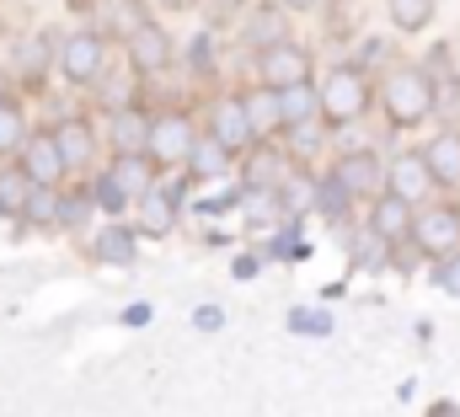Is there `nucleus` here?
I'll use <instances>...</instances> for the list:
<instances>
[{
	"instance_id": "nucleus-1",
	"label": "nucleus",
	"mask_w": 460,
	"mask_h": 417,
	"mask_svg": "<svg viewBox=\"0 0 460 417\" xmlns=\"http://www.w3.org/2000/svg\"><path fill=\"white\" fill-rule=\"evenodd\" d=\"M385 112L396 123H418L434 112V81L423 70H391L385 75Z\"/></svg>"
},
{
	"instance_id": "nucleus-2",
	"label": "nucleus",
	"mask_w": 460,
	"mask_h": 417,
	"mask_svg": "<svg viewBox=\"0 0 460 417\" xmlns=\"http://www.w3.org/2000/svg\"><path fill=\"white\" fill-rule=\"evenodd\" d=\"M193 123L182 118V112H166V118H155L150 123V161H166V166H177V161H188L193 155Z\"/></svg>"
},
{
	"instance_id": "nucleus-3",
	"label": "nucleus",
	"mask_w": 460,
	"mask_h": 417,
	"mask_svg": "<svg viewBox=\"0 0 460 417\" xmlns=\"http://www.w3.org/2000/svg\"><path fill=\"white\" fill-rule=\"evenodd\" d=\"M412 241L434 257H456L460 252V214L456 208H429L418 225H412Z\"/></svg>"
},
{
	"instance_id": "nucleus-4",
	"label": "nucleus",
	"mask_w": 460,
	"mask_h": 417,
	"mask_svg": "<svg viewBox=\"0 0 460 417\" xmlns=\"http://www.w3.org/2000/svg\"><path fill=\"white\" fill-rule=\"evenodd\" d=\"M59 65H65V75L75 81V86H92V81H102V38L97 32H75L70 43H65V54H59Z\"/></svg>"
},
{
	"instance_id": "nucleus-5",
	"label": "nucleus",
	"mask_w": 460,
	"mask_h": 417,
	"mask_svg": "<svg viewBox=\"0 0 460 417\" xmlns=\"http://www.w3.org/2000/svg\"><path fill=\"white\" fill-rule=\"evenodd\" d=\"M322 107H327L332 123L358 118V112H364V75H358V70H332V75H327V92H322Z\"/></svg>"
},
{
	"instance_id": "nucleus-6",
	"label": "nucleus",
	"mask_w": 460,
	"mask_h": 417,
	"mask_svg": "<svg viewBox=\"0 0 460 417\" xmlns=\"http://www.w3.org/2000/svg\"><path fill=\"white\" fill-rule=\"evenodd\" d=\"M305 70H311V54L295 49V43H279L273 54H262V81H268V92L305 86Z\"/></svg>"
},
{
	"instance_id": "nucleus-7",
	"label": "nucleus",
	"mask_w": 460,
	"mask_h": 417,
	"mask_svg": "<svg viewBox=\"0 0 460 417\" xmlns=\"http://www.w3.org/2000/svg\"><path fill=\"white\" fill-rule=\"evenodd\" d=\"M22 177H27L32 188H54V182L65 177V161H59L54 134H38V139L22 145Z\"/></svg>"
},
{
	"instance_id": "nucleus-8",
	"label": "nucleus",
	"mask_w": 460,
	"mask_h": 417,
	"mask_svg": "<svg viewBox=\"0 0 460 417\" xmlns=\"http://www.w3.org/2000/svg\"><path fill=\"white\" fill-rule=\"evenodd\" d=\"M166 59H172V38H166V27H139L134 38H128V65L134 70H145V75H155V70H166Z\"/></svg>"
},
{
	"instance_id": "nucleus-9",
	"label": "nucleus",
	"mask_w": 460,
	"mask_h": 417,
	"mask_svg": "<svg viewBox=\"0 0 460 417\" xmlns=\"http://www.w3.org/2000/svg\"><path fill=\"white\" fill-rule=\"evenodd\" d=\"M252 139H257V129H252V118H246V102L226 97V102L215 107V145H226V150H246Z\"/></svg>"
},
{
	"instance_id": "nucleus-10",
	"label": "nucleus",
	"mask_w": 460,
	"mask_h": 417,
	"mask_svg": "<svg viewBox=\"0 0 460 417\" xmlns=\"http://www.w3.org/2000/svg\"><path fill=\"white\" fill-rule=\"evenodd\" d=\"M429 188H434L429 161H423V155H396V166H391V193H396L402 204H418Z\"/></svg>"
},
{
	"instance_id": "nucleus-11",
	"label": "nucleus",
	"mask_w": 460,
	"mask_h": 417,
	"mask_svg": "<svg viewBox=\"0 0 460 417\" xmlns=\"http://www.w3.org/2000/svg\"><path fill=\"white\" fill-rule=\"evenodd\" d=\"M284 27H289V16H284L279 5H257V11L246 16V49L273 54V49L284 43Z\"/></svg>"
},
{
	"instance_id": "nucleus-12",
	"label": "nucleus",
	"mask_w": 460,
	"mask_h": 417,
	"mask_svg": "<svg viewBox=\"0 0 460 417\" xmlns=\"http://www.w3.org/2000/svg\"><path fill=\"white\" fill-rule=\"evenodd\" d=\"M332 177L343 182L348 193H375V188H380V161H375V155H364V150H353V155L338 161V172H332Z\"/></svg>"
},
{
	"instance_id": "nucleus-13",
	"label": "nucleus",
	"mask_w": 460,
	"mask_h": 417,
	"mask_svg": "<svg viewBox=\"0 0 460 417\" xmlns=\"http://www.w3.org/2000/svg\"><path fill=\"white\" fill-rule=\"evenodd\" d=\"M369 230H375L380 241H396V235H407V230H412V204H402L396 193H385V199L375 204V214H369Z\"/></svg>"
},
{
	"instance_id": "nucleus-14",
	"label": "nucleus",
	"mask_w": 460,
	"mask_h": 417,
	"mask_svg": "<svg viewBox=\"0 0 460 417\" xmlns=\"http://www.w3.org/2000/svg\"><path fill=\"white\" fill-rule=\"evenodd\" d=\"M423 161H429V172H434V182H460V134H439L429 150H423Z\"/></svg>"
},
{
	"instance_id": "nucleus-15",
	"label": "nucleus",
	"mask_w": 460,
	"mask_h": 417,
	"mask_svg": "<svg viewBox=\"0 0 460 417\" xmlns=\"http://www.w3.org/2000/svg\"><path fill=\"white\" fill-rule=\"evenodd\" d=\"M113 145L118 155H139V150H150V118H139L134 107H123L113 118Z\"/></svg>"
},
{
	"instance_id": "nucleus-16",
	"label": "nucleus",
	"mask_w": 460,
	"mask_h": 417,
	"mask_svg": "<svg viewBox=\"0 0 460 417\" xmlns=\"http://www.w3.org/2000/svg\"><path fill=\"white\" fill-rule=\"evenodd\" d=\"M284 182V155L279 150H252V161H246V188L252 193H273Z\"/></svg>"
},
{
	"instance_id": "nucleus-17",
	"label": "nucleus",
	"mask_w": 460,
	"mask_h": 417,
	"mask_svg": "<svg viewBox=\"0 0 460 417\" xmlns=\"http://www.w3.org/2000/svg\"><path fill=\"white\" fill-rule=\"evenodd\" d=\"M54 145H59V161H65V172L92 161V129H86V123H65V129L54 134Z\"/></svg>"
},
{
	"instance_id": "nucleus-18",
	"label": "nucleus",
	"mask_w": 460,
	"mask_h": 417,
	"mask_svg": "<svg viewBox=\"0 0 460 417\" xmlns=\"http://www.w3.org/2000/svg\"><path fill=\"white\" fill-rule=\"evenodd\" d=\"M311 204H316V182H311L305 172H295V177L279 182V208H284V214H305Z\"/></svg>"
},
{
	"instance_id": "nucleus-19",
	"label": "nucleus",
	"mask_w": 460,
	"mask_h": 417,
	"mask_svg": "<svg viewBox=\"0 0 460 417\" xmlns=\"http://www.w3.org/2000/svg\"><path fill=\"white\" fill-rule=\"evenodd\" d=\"M123 193H150V161L145 155H118V166L108 172Z\"/></svg>"
},
{
	"instance_id": "nucleus-20",
	"label": "nucleus",
	"mask_w": 460,
	"mask_h": 417,
	"mask_svg": "<svg viewBox=\"0 0 460 417\" xmlns=\"http://www.w3.org/2000/svg\"><path fill=\"white\" fill-rule=\"evenodd\" d=\"M49 32H38V38H27L22 43V59H16V70H22V81L32 86V81H43V70H49Z\"/></svg>"
},
{
	"instance_id": "nucleus-21",
	"label": "nucleus",
	"mask_w": 460,
	"mask_h": 417,
	"mask_svg": "<svg viewBox=\"0 0 460 417\" xmlns=\"http://www.w3.org/2000/svg\"><path fill=\"white\" fill-rule=\"evenodd\" d=\"M311 112H316V92L311 86H289V92H279V118L284 123H311Z\"/></svg>"
},
{
	"instance_id": "nucleus-22",
	"label": "nucleus",
	"mask_w": 460,
	"mask_h": 417,
	"mask_svg": "<svg viewBox=\"0 0 460 417\" xmlns=\"http://www.w3.org/2000/svg\"><path fill=\"white\" fill-rule=\"evenodd\" d=\"M32 204V182L22 172H0V214H27Z\"/></svg>"
},
{
	"instance_id": "nucleus-23",
	"label": "nucleus",
	"mask_w": 460,
	"mask_h": 417,
	"mask_svg": "<svg viewBox=\"0 0 460 417\" xmlns=\"http://www.w3.org/2000/svg\"><path fill=\"white\" fill-rule=\"evenodd\" d=\"M97 257H102V262H113V268H123V262L134 257V235H128L123 225H108V230L97 235Z\"/></svg>"
},
{
	"instance_id": "nucleus-24",
	"label": "nucleus",
	"mask_w": 460,
	"mask_h": 417,
	"mask_svg": "<svg viewBox=\"0 0 460 417\" xmlns=\"http://www.w3.org/2000/svg\"><path fill=\"white\" fill-rule=\"evenodd\" d=\"M429 16H434V0H391V22L402 32H418Z\"/></svg>"
},
{
	"instance_id": "nucleus-25",
	"label": "nucleus",
	"mask_w": 460,
	"mask_h": 417,
	"mask_svg": "<svg viewBox=\"0 0 460 417\" xmlns=\"http://www.w3.org/2000/svg\"><path fill=\"white\" fill-rule=\"evenodd\" d=\"M16 145H27V118L16 102H0V150H16Z\"/></svg>"
},
{
	"instance_id": "nucleus-26",
	"label": "nucleus",
	"mask_w": 460,
	"mask_h": 417,
	"mask_svg": "<svg viewBox=\"0 0 460 417\" xmlns=\"http://www.w3.org/2000/svg\"><path fill=\"white\" fill-rule=\"evenodd\" d=\"M316 204H322V214H327V219H343V214H348V188L338 182V177L316 182Z\"/></svg>"
},
{
	"instance_id": "nucleus-27",
	"label": "nucleus",
	"mask_w": 460,
	"mask_h": 417,
	"mask_svg": "<svg viewBox=\"0 0 460 417\" xmlns=\"http://www.w3.org/2000/svg\"><path fill=\"white\" fill-rule=\"evenodd\" d=\"M246 118H252V129H257V134H262V129H273V123H284V118H279V97H273V92H257V97L246 102Z\"/></svg>"
},
{
	"instance_id": "nucleus-28",
	"label": "nucleus",
	"mask_w": 460,
	"mask_h": 417,
	"mask_svg": "<svg viewBox=\"0 0 460 417\" xmlns=\"http://www.w3.org/2000/svg\"><path fill=\"white\" fill-rule=\"evenodd\" d=\"M226 145H209V139H199V145H193V155H188V161H193V172H199V177H215V172H220V166H226Z\"/></svg>"
},
{
	"instance_id": "nucleus-29",
	"label": "nucleus",
	"mask_w": 460,
	"mask_h": 417,
	"mask_svg": "<svg viewBox=\"0 0 460 417\" xmlns=\"http://www.w3.org/2000/svg\"><path fill=\"white\" fill-rule=\"evenodd\" d=\"M289 332H305V337H327V332H332V315H327V311H289Z\"/></svg>"
},
{
	"instance_id": "nucleus-30",
	"label": "nucleus",
	"mask_w": 460,
	"mask_h": 417,
	"mask_svg": "<svg viewBox=\"0 0 460 417\" xmlns=\"http://www.w3.org/2000/svg\"><path fill=\"white\" fill-rule=\"evenodd\" d=\"M172 199H177V188H172V193H145V214H150V230H166V225H172Z\"/></svg>"
},
{
	"instance_id": "nucleus-31",
	"label": "nucleus",
	"mask_w": 460,
	"mask_h": 417,
	"mask_svg": "<svg viewBox=\"0 0 460 417\" xmlns=\"http://www.w3.org/2000/svg\"><path fill=\"white\" fill-rule=\"evenodd\" d=\"M27 214H32V219H43V225H59V204H54V193H49V188H32Z\"/></svg>"
},
{
	"instance_id": "nucleus-32",
	"label": "nucleus",
	"mask_w": 460,
	"mask_h": 417,
	"mask_svg": "<svg viewBox=\"0 0 460 417\" xmlns=\"http://www.w3.org/2000/svg\"><path fill=\"white\" fill-rule=\"evenodd\" d=\"M118 22L128 27V38H134L139 27H150V22H145V5H139V0H123V5H118Z\"/></svg>"
},
{
	"instance_id": "nucleus-33",
	"label": "nucleus",
	"mask_w": 460,
	"mask_h": 417,
	"mask_svg": "<svg viewBox=\"0 0 460 417\" xmlns=\"http://www.w3.org/2000/svg\"><path fill=\"white\" fill-rule=\"evenodd\" d=\"M97 199H102V208H113V214H123V204H128V193L118 188L113 177H102V188H97Z\"/></svg>"
},
{
	"instance_id": "nucleus-34",
	"label": "nucleus",
	"mask_w": 460,
	"mask_h": 417,
	"mask_svg": "<svg viewBox=\"0 0 460 417\" xmlns=\"http://www.w3.org/2000/svg\"><path fill=\"white\" fill-rule=\"evenodd\" d=\"M209 65H215V38L199 32V38H193V70H209Z\"/></svg>"
},
{
	"instance_id": "nucleus-35",
	"label": "nucleus",
	"mask_w": 460,
	"mask_h": 417,
	"mask_svg": "<svg viewBox=\"0 0 460 417\" xmlns=\"http://www.w3.org/2000/svg\"><path fill=\"white\" fill-rule=\"evenodd\" d=\"M434 279H439V289H445V295H460V252L439 268V273H434Z\"/></svg>"
},
{
	"instance_id": "nucleus-36",
	"label": "nucleus",
	"mask_w": 460,
	"mask_h": 417,
	"mask_svg": "<svg viewBox=\"0 0 460 417\" xmlns=\"http://www.w3.org/2000/svg\"><path fill=\"white\" fill-rule=\"evenodd\" d=\"M316 145H322V129H316V123H300V129H295V150H300V155H311Z\"/></svg>"
},
{
	"instance_id": "nucleus-37",
	"label": "nucleus",
	"mask_w": 460,
	"mask_h": 417,
	"mask_svg": "<svg viewBox=\"0 0 460 417\" xmlns=\"http://www.w3.org/2000/svg\"><path fill=\"white\" fill-rule=\"evenodd\" d=\"M75 219H86V199H65L59 204V225H75Z\"/></svg>"
},
{
	"instance_id": "nucleus-38",
	"label": "nucleus",
	"mask_w": 460,
	"mask_h": 417,
	"mask_svg": "<svg viewBox=\"0 0 460 417\" xmlns=\"http://www.w3.org/2000/svg\"><path fill=\"white\" fill-rule=\"evenodd\" d=\"M193 326H199V332H215V326H226V315L215 311V306H204V311L193 315Z\"/></svg>"
},
{
	"instance_id": "nucleus-39",
	"label": "nucleus",
	"mask_w": 460,
	"mask_h": 417,
	"mask_svg": "<svg viewBox=\"0 0 460 417\" xmlns=\"http://www.w3.org/2000/svg\"><path fill=\"white\" fill-rule=\"evenodd\" d=\"M235 5H241V0H215V11H209V16H215V22H226L230 11H235Z\"/></svg>"
},
{
	"instance_id": "nucleus-40",
	"label": "nucleus",
	"mask_w": 460,
	"mask_h": 417,
	"mask_svg": "<svg viewBox=\"0 0 460 417\" xmlns=\"http://www.w3.org/2000/svg\"><path fill=\"white\" fill-rule=\"evenodd\" d=\"M150 321V306H128V326H145Z\"/></svg>"
},
{
	"instance_id": "nucleus-41",
	"label": "nucleus",
	"mask_w": 460,
	"mask_h": 417,
	"mask_svg": "<svg viewBox=\"0 0 460 417\" xmlns=\"http://www.w3.org/2000/svg\"><path fill=\"white\" fill-rule=\"evenodd\" d=\"M429 417H460V407H434Z\"/></svg>"
},
{
	"instance_id": "nucleus-42",
	"label": "nucleus",
	"mask_w": 460,
	"mask_h": 417,
	"mask_svg": "<svg viewBox=\"0 0 460 417\" xmlns=\"http://www.w3.org/2000/svg\"><path fill=\"white\" fill-rule=\"evenodd\" d=\"M284 5H311V0H284Z\"/></svg>"
}]
</instances>
